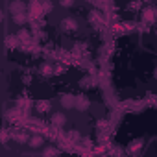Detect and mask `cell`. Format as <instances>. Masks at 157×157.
<instances>
[{"mask_svg":"<svg viewBox=\"0 0 157 157\" xmlns=\"http://www.w3.org/2000/svg\"><path fill=\"white\" fill-rule=\"evenodd\" d=\"M63 122H65V117H63L61 113H56V115H54V124H56V126H61Z\"/></svg>","mask_w":157,"mask_h":157,"instance_id":"obj_2","label":"cell"},{"mask_svg":"<svg viewBox=\"0 0 157 157\" xmlns=\"http://www.w3.org/2000/svg\"><path fill=\"white\" fill-rule=\"evenodd\" d=\"M43 144V137H32L30 139V146L32 148H37V146H41Z\"/></svg>","mask_w":157,"mask_h":157,"instance_id":"obj_1","label":"cell"}]
</instances>
